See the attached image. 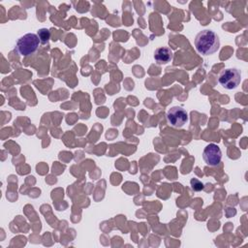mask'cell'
<instances>
[{"label": "cell", "instance_id": "6da1fadb", "mask_svg": "<svg viewBox=\"0 0 248 248\" xmlns=\"http://www.w3.org/2000/svg\"><path fill=\"white\" fill-rule=\"evenodd\" d=\"M195 46L201 54L210 55L219 49L220 40L214 31L205 29L197 34L195 38Z\"/></svg>", "mask_w": 248, "mask_h": 248}, {"label": "cell", "instance_id": "ba28073f", "mask_svg": "<svg viewBox=\"0 0 248 248\" xmlns=\"http://www.w3.org/2000/svg\"><path fill=\"white\" fill-rule=\"evenodd\" d=\"M190 183H191V187L194 191H201L204 188L203 184L200 180H198L197 178H192Z\"/></svg>", "mask_w": 248, "mask_h": 248}, {"label": "cell", "instance_id": "52a82bcc", "mask_svg": "<svg viewBox=\"0 0 248 248\" xmlns=\"http://www.w3.org/2000/svg\"><path fill=\"white\" fill-rule=\"evenodd\" d=\"M38 37H39V40L42 44H46L48 42L49 38H50V32L48 29L46 28H41L38 30V33H37Z\"/></svg>", "mask_w": 248, "mask_h": 248}, {"label": "cell", "instance_id": "5b68a950", "mask_svg": "<svg viewBox=\"0 0 248 248\" xmlns=\"http://www.w3.org/2000/svg\"><path fill=\"white\" fill-rule=\"evenodd\" d=\"M202 158L206 165L215 167L219 165L222 160V151L217 144L209 143L203 149Z\"/></svg>", "mask_w": 248, "mask_h": 248}, {"label": "cell", "instance_id": "277c9868", "mask_svg": "<svg viewBox=\"0 0 248 248\" xmlns=\"http://www.w3.org/2000/svg\"><path fill=\"white\" fill-rule=\"evenodd\" d=\"M167 118L172 127L180 128L188 121V114L181 107H172L168 110Z\"/></svg>", "mask_w": 248, "mask_h": 248}, {"label": "cell", "instance_id": "8992f818", "mask_svg": "<svg viewBox=\"0 0 248 248\" xmlns=\"http://www.w3.org/2000/svg\"><path fill=\"white\" fill-rule=\"evenodd\" d=\"M154 59L157 62V64H167L170 62V60L172 59V51L170 50V48L166 46L158 47L155 49Z\"/></svg>", "mask_w": 248, "mask_h": 248}, {"label": "cell", "instance_id": "3957f363", "mask_svg": "<svg viewBox=\"0 0 248 248\" xmlns=\"http://www.w3.org/2000/svg\"><path fill=\"white\" fill-rule=\"evenodd\" d=\"M241 80V74L237 69L230 68L224 70L218 78V81L222 87L228 90L236 88Z\"/></svg>", "mask_w": 248, "mask_h": 248}, {"label": "cell", "instance_id": "7a4b0ae2", "mask_svg": "<svg viewBox=\"0 0 248 248\" xmlns=\"http://www.w3.org/2000/svg\"><path fill=\"white\" fill-rule=\"evenodd\" d=\"M40 40L37 34L27 33L20 37L16 45V50L22 56L33 54L39 47Z\"/></svg>", "mask_w": 248, "mask_h": 248}]
</instances>
